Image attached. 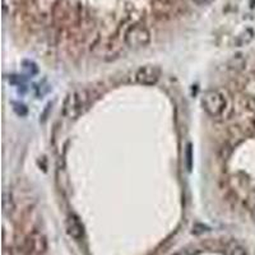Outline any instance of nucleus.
<instances>
[{"label": "nucleus", "instance_id": "nucleus-1", "mask_svg": "<svg viewBox=\"0 0 255 255\" xmlns=\"http://www.w3.org/2000/svg\"><path fill=\"white\" fill-rule=\"evenodd\" d=\"M202 106L212 118L223 119L231 114L232 102L229 93L223 90H209L202 97Z\"/></svg>", "mask_w": 255, "mask_h": 255}, {"label": "nucleus", "instance_id": "nucleus-2", "mask_svg": "<svg viewBox=\"0 0 255 255\" xmlns=\"http://www.w3.org/2000/svg\"><path fill=\"white\" fill-rule=\"evenodd\" d=\"M92 102V93L88 88H77L72 91L64 100L63 115L69 120L78 119L87 111Z\"/></svg>", "mask_w": 255, "mask_h": 255}, {"label": "nucleus", "instance_id": "nucleus-8", "mask_svg": "<svg viewBox=\"0 0 255 255\" xmlns=\"http://www.w3.org/2000/svg\"><path fill=\"white\" fill-rule=\"evenodd\" d=\"M232 61H234V64H232L231 67L234 68V69H243V68L245 67V60H244V58L241 55L235 56V58L232 59Z\"/></svg>", "mask_w": 255, "mask_h": 255}, {"label": "nucleus", "instance_id": "nucleus-3", "mask_svg": "<svg viewBox=\"0 0 255 255\" xmlns=\"http://www.w3.org/2000/svg\"><path fill=\"white\" fill-rule=\"evenodd\" d=\"M124 41L130 49H142L151 42V32L143 24H133L125 32Z\"/></svg>", "mask_w": 255, "mask_h": 255}, {"label": "nucleus", "instance_id": "nucleus-11", "mask_svg": "<svg viewBox=\"0 0 255 255\" xmlns=\"http://www.w3.org/2000/svg\"><path fill=\"white\" fill-rule=\"evenodd\" d=\"M3 255H12V252H10V250L6 249V248H4V250H3Z\"/></svg>", "mask_w": 255, "mask_h": 255}, {"label": "nucleus", "instance_id": "nucleus-9", "mask_svg": "<svg viewBox=\"0 0 255 255\" xmlns=\"http://www.w3.org/2000/svg\"><path fill=\"white\" fill-rule=\"evenodd\" d=\"M193 3L197 4V5H200V6H203V5H209V4H212L215 0H191Z\"/></svg>", "mask_w": 255, "mask_h": 255}, {"label": "nucleus", "instance_id": "nucleus-4", "mask_svg": "<svg viewBox=\"0 0 255 255\" xmlns=\"http://www.w3.org/2000/svg\"><path fill=\"white\" fill-rule=\"evenodd\" d=\"M161 76H162V70L158 65L147 64V65L136 68L131 74V79L134 83L140 84V86H154L159 81Z\"/></svg>", "mask_w": 255, "mask_h": 255}, {"label": "nucleus", "instance_id": "nucleus-5", "mask_svg": "<svg viewBox=\"0 0 255 255\" xmlns=\"http://www.w3.org/2000/svg\"><path fill=\"white\" fill-rule=\"evenodd\" d=\"M47 250V240L41 232L33 231L23 244L24 255H44Z\"/></svg>", "mask_w": 255, "mask_h": 255}, {"label": "nucleus", "instance_id": "nucleus-13", "mask_svg": "<svg viewBox=\"0 0 255 255\" xmlns=\"http://www.w3.org/2000/svg\"><path fill=\"white\" fill-rule=\"evenodd\" d=\"M174 255H190L189 254L188 252H186V250H183V252H180V253H176V254H174Z\"/></svg>", "mask_w": 255, "mask_h": 255}, {"label": "nucleus", "instance_id": "nucleus-6", "mask_svg": "<svg viewBox=\"0 0 255 255\" xmlns=\"http://www.w3.org/2000/svg\"><path fill=\"white\" fill-rule=\"evenodd\" d=\"M65 227H67L68 235L74 240H82L84 238V226L81 218L77 215H69Z\"/></svg>", "mask_w": 255, "mask_h": 255}, {"label": "nucleus", "instance_id": "nucleus-7", "mask_svg": "<svg viewBox=\"0 0 255 255\" xmlns=\"http://www.w3.org/2000/svg\"><path fill=\"white\" fill-rule=\"evenodd\" d=\"M241 106L247 111L255 114V97L254 96H244L241 99Z\"/></svg>", "mask_w": 255, "mask_h": 255}, {"label": "nucleus", "instance_id": "nucleus-10", "mask_svg": "<svg viewBox=\"0 0 255 255\" xmlns=\"http://www.w3.org/2000/svg\"><path fill=\"white\" fill-rule=\"evenodd\" d=\"M232 255H249L247 253V250H244L243 248H235L234 252H232Z\"/></svg>", "mask_w": 255, "mask_h": 255}, {"label": "nucleus", "instance_id": "nucleus-12", "mask_svg": "<svg viewBox=\"0 0 255 255\" xmlns=\"http://www.w3.org/2000/svg\"><path fill=\"white\" fill-rule=\"evenodd\" d=\"M252 220L254 221V223H255V206L253 207V209H252Z\"/></svg>", "mask_w": 255, "mask_h": 255}]
</instances>
